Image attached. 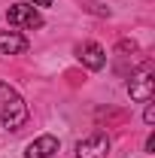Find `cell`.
Returning a JSON list of instances; mask_svg holds the SVG:
<instances>
[{
    "instance_id": "6da1fadb",
    "label": "cell",
    "mask_w": 155,
    "mask_h": 158,
    "mask_svg": "<svg viewBox=\"0 0 155 158\" xmlns=\"http://www.w3.org/2000/svg\"><path fill=\"white\" fill-rule=\"evenodd\" d=\"M27 122V103L19 91L0 79V125L6 131H19L21 125Z\"/></svg>"
},
{
    "instance_id": "7a4b0ae2",
    "label": "cell",
    "mask_w": 155,
    "mask_h": 158,
    "mask_svg": "<svg viewBox=\"0 0 155 158\" xmlns=\"http://www.w3.org/2000/svg\"><path fill=\"white\" fill-rule=\"evenodd\" d=\"M6 21L12 27H21V31H34V27H43V15L31 3H15L6 9Z\"/></svg>"
},
{
    "instance_id": "3957f363",
    "label": "cell",
    "mask_w": 155,
    "mask_h": 158,
    "mask_svg": "<svg viewBox=\"0 0 155 158\" xmlns=\"http://www.w3.org/2000/svg\"><path fill=\"white\" fill-rule=\"evenodd\" d=\"M128 98L137 100V103H149L155 98V76H152L149 67L131 76V82H128Z\"/></svg>"
},
{
    "instance_id": "277c9868",
    "label": "cell",
    "mask_w": 155,
    "mask_h": 158,
    "mask_svg": "<svg viewBox=\"0 0 155 158\" xmlns=\"http://www.w3.org/2000/svg\"><path fill=\"white\" fill-rule=\"evenodd\" d=\"M107 152H110V137L103 131H94V134H88L76 143L79 158H107Z\"/></svg>"
},
{
    "instance_id": "5b68a950",
    "label": "cell",
    "mask_w": 155,
    "mask_h": 158,
    "mask_svg": "<svg viewBox=\"0 0 155 158\" xmlns=\"http://www.w3.org/2000/svg\"><path fill=\"white\" fill-rule=\"evenodd\" d=\"M76 58L88 67V70H103V64H107V52H103V46L94 43V40H85V43H79L76 49Z\"/></svg>"
},
{
    "instance_id": "8992f818",
    "label": "cell",
    "mask_w": 155,
    "mask_h": 158,
    "mask_svg": "<svg viewBox=\"0 0 155 158\" xmlns=\"http://www.w3.org/2000/svg\"><path fill=\"white\" fill-rule=\"evenodd\" d=\"M55 152H58V137L52 134H43L24 146V158H52Z\"/></svg>"
},
{
    "instance_id": "52a82bcc",
    "label": "cell",
    "mask_w": 155,
    "mask_h": 158,
    "mask_svg": "<svg viewBox=\"0 0 155 158\" xmlns=\"http://www.w3.org/2000/svg\"><path fill=\"white\" fill-rule=\"evenodd\" d=\"M27 52V40L19 31H0V55H21Z\"/></svg>"
},
{
    "instance_id": "ba28073f",
    "label": "cell",
    "mask_w": 155,
    "mask_h": 158,
    "mask_svg": "<svg viewBox=\"0 0 155 158\" xmlns=\"http://www.w3.org/2000/svg\"><path fill=\"white\" fill-rule=\"evenodd\" d=\"M143 122H146V125H155V106H152V103L146 106V113H143Z\"/></svg>"
},
{
    "instance_id": "9c48e42d",
    "label": "cell",
    "mask_w": 155,
    "mask_h": 158,
    "mask_svg": "<svg viewBox=\"0 0 155 158\" xmlns=\"http://www.w3.org/2000/svg\"><path fill=\"white\" fill-rule=\"evenodd\" d=\"M146 152H149V155L155 152V134H149V140H146Z\"/></svg>"
},
{
    "instance_id": "30bf717a",
    "label": "cell",
    "mask_w": 155,
    "mask_h": 158,
    "mask_svg": "<svg viewBox=\"0 0 155 158\" xmlns=\"http://www.w3.org/2000/svg\"><path fill=\"white\" fill-rule=\"evenodd\" d=\"M31 6H52V0H27Z\"/></svg>"
}]
</instances>
